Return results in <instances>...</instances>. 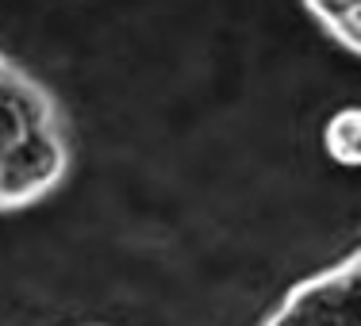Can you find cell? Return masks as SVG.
Here are the masks:
<instances>
[{"label":"cell","instance_id":"cell-1","mask_svg":"<svg viewBox=\"0 0 361 326\" xmlns=\"http://www.w3.org/2000/svg\"><path fill=\"white\" fill-rule=\"evenodd\" d=\"M73 169V127L47 81L0 50V215L47 203Z\"/></svg>","mask_w":361,"mask_h":326},{"label":"cell","instance_id":"cell-2","mask_svg":"<svg viewBox=\"0 0 361 326\" xmlns=\"http://www.w3.org/2000/svg\"><path fill=\"white\" fill-rule=\"evenodd\" d=\"M257 326H361V246L296 280Z\"/></svg>","mask_w":361,"mask_h":326},{"label":"cell","instance_id":"cell-3","mask_svg":"<svg viewBox=\"0 0 361 326\" xmlns=\"http://www.w3.org/2000/svg\"><path fill=\"white\" fill-rule=\"evenodd\" d=\"M304 12L334 46L361 58V0H304Z\"/></svg>","mask_w":361,"mask_h":326},{"label":"cell","instance_id":"cell-4","mask_svg":"<svg viewBox=\"0 0 361 326\" xmlns=\"http://www.w3.org/2000/svg\"><path fill=\"white\" fill-rule=\"evenodd\" d=\"M323 153L342 169H361V104L338 108L323 123Z\"/></svg>","mask_w":361,"mask_h":326}]
</instances>
